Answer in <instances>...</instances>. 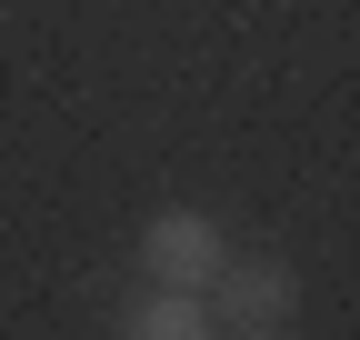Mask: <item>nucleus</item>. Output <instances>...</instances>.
I'll use <instances>...</instances> for the list:
<instances>
[{"mask_svg": "<svg viewBox=\"0 0 360 340\" xmlns=\"http://www.w3.org/2000/svg\"><path fill=\"white\" fill-rule=\"evenodd\" d=\"M290 310H300V270L270 261V250H231V261L210 270V330L270 340V330H290Z\"/></svg>", "mask_w": 360, "mask_h": 340, "instance_id": "f257e3e1", "label": "nucleus"}, {"mask_svg": "<svg viewBox=\"0 0 360 340\" xmlns=\"http://www.w3.org/2000/svg\"><path fill=\"white\" fill-rule=\"evenodd\" d=\"M231 261V230L210 221V210L191 200H170L141 221V280H180V290H210V270Z\"/></svg>", "mask_w": 360, "mask_h": 340, "instance_id": "f03ea898", "label": "nucleus"}, {"mask_svg": "<svg viewBox=\"0 0 360 340\" xmlns=\"http://www.w3.org/2000/svg\"><path fill=\"white\" fill-rule=\"evenodd\" d=\"M120 330H130V340H200V330H210V290L141 280V290L120 301Z\"/></svg>", "mask_w": 360, "mask_h": 340, "instance_id": "7ed1b4c3", "label": "nucleus"}]
</instances>
